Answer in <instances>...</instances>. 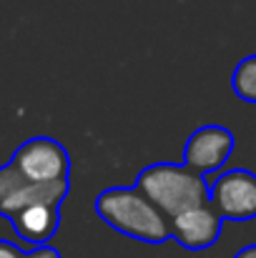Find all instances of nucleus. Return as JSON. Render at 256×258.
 I'll use <instances>...</instances> for the list:
<instances>
[{"instance_id": "nucleus-11", "label": "nucleus", "mask_w": 256, "mask_h": 258, "mask_svg": "<svg viewBox=\"0 0 256 258\" xmlns=\"http://www.w3.org/2000/svg\"><path fill=\"white\" fill-rule=\"evenodd\" d=\"M0 258H25V251L5 238H0Z\"/></svg>"}, {"instance_id": "nucleus-6", "label": "nucleus", "mask_w": 256, "mask_h": 258, "mask_svg": "<svg viewBox=\"0 0 256 258\" xmlns=\"http://www.w3.org/2000/svg\"><path fill=\"white\" fill-rule=\"evenodd\" d=\"M234 133L224 125H201L196 128L183 146V166L198 175H209L224 168L234 151Z\"/></svg>"}, {"instance_id": "nucleus-8", "label": "nucleus", "mask_w": 256, "mask_h": 258, "mask_svg": "<svg viewBox=\"0 0 256 258\" xmlns=\"http://www.w3.org/2000/svg\"><path fill=\"white\" fill-rule=\"evenodd\" d=\"M15 236L30 248L45 246L61 228V206H30L10 218Z\"/></svg>"}, {"instance_id": "nucleus-2", "label": "nucleus", "mask_w": 256, "mask_h": 258, "mask_svg": "<svg viewBox=\"0 0 256 258\" xmlns=\"http://www.w3.org/2000/svg\"><path fill=\"white\" fill-rule=\"evenodd\" d=\"M136 188L166 216L176 218L178 213L209 203V180L183 163H153L146 166L136 178Z\"/></svg>"}, {"instance_id": "nucleus-1", "label": "nucleus", "mask_w": 256, "mask_h": 258, "mask_svg": "<svg viewBox=\"0 0 256 258\" xmlns=\"http://www.w3.org/2000/svg\"><path fill=\"white\" fill-rule=\"evenodd\" d=\"M95 213L118 233L161 246L171 238V221L136 188V185H116L106 188L95 198Z\"/></svg>"}, {"instance_id": "nucleus-3", "label": "nucleus", "mask_w": 256, "mask_h": 258, "mask_svg": "<svg viewBox=\"0 0 256 258\" xmlns=\"http://www.w3.org/2000/svg\"><path fill=\"white\" fill-rule=\"evenodd\" d=\"M10 166L35 183L71 180V156L63 143L48 136L28 138L10 156Z\"/></svg>"}, {"instance_id": "nucleus-9", "label": "nucleus", "mask_w": 256, "mask_h": 258, "mask_svg": "<svg viewBox=\"0 0 256 258\" xmlns=\"http://www.w3.org/2000/svg\"><path fill=\"white\" fill-rule=\"evenodd\" d=\"M231 88L234 93L246 100L256 103V55H246L231 73Z\"/></svg>"}, {"instance_id": "nucleus-10", "label": "nucleus", "mask_w": 256, "mask_h": 258, "mask_svg": "<svg viewBox=\"0 0 256 258\" xmlns=\"http://www.w3.org/2000/svg\"><path fill=\"white\" fill-rule=\"evenodd\" d=\"M25 258H61V251L56 246H35V248H28Z\"/></svg>"}, {"instance_id": "nucleus-12", "label": "nucleus", "mask_w": 256, "mask_h": 258, "mask_svg": "<svg viewBox=\"0 0 256 258\" xmlns=\"http://www.w3.org/2000/svg\"><path fill=\"white\" fill-rule=\"evenodd\" d=\"M234 258H256V243H251V246H244L239 253Z\"/></svg>"}, {"instance_id": "nucleus-4", "label": "nucleus", "mask_w": 256, "mask_h": 258, "mask_svg": "<svg viewBox=\"0 0 256 258\" xmlns=\"http://www.w3.org/2000/svg\"><path fill=\"white\" fill-rule=\"evenodd\" d=\"M71 190V180L35 183L15 171L10 163L0 166V216L13 218L30 206H61Z\"/></svg>"}, {"instance_id": "nucleus-5", "label": "nucleus", "mask_w": 256, "mask_h": 258, "mask_svg": "<svg viewBox=\"0 0 256 258\" xmlns=\"http://www.w3.org/2000/svg\"><path fill=\"white\" fill-rule=\"evenodd\" d=\"M209 203L224 221L256 218V173L246 168L221 173L209 183Z\"/></svg>"}, {"instance_id": "nucleus-7", "label": "nucleus", "mask_w": 256, "mask_h": 258, "mask_svg": "<svg viewBox=\"0 0 256 258\" xmlns=\"http://www.w3.org/2000/svg\"><path fill=\"white\" fill-rule=\"evenodd\" d=\"M221 226L224 218L214 211L211 203H203L171 218V238H176L188 251H203L219 241Z\"/></svg>"}]
</instances>
